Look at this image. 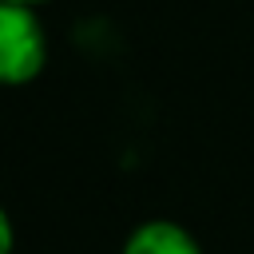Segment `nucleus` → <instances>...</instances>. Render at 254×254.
<instances>
[{
	"label": "nucleus",
	"mask_w": 254,
	"mask_h": 254,
	"mask_svg": "<svg viewBox=\"0 0 254 254\" xmlns=\"http://www.w3.org/2000/svg\"><path fill=\"white\" fill-rule=\"evenodd\" d=\"M48 56L44 28L24 4H0V75L4 83H28Z\"/></svg>",
	"instance_id": "nucleus-1"
},
{
	"label": "nucleus",
	"mask_w": 254,
	"mask_h": 254,
	"mask_svg": "<svg viewBox=\"0 0 254 254\" xmlns=\"http://www.w3.org/2000/svg\"><path fill=\"white\" fill-rule=\"evenodd\" d=\"M123 254H198V242H194L183 226L155 218V222H143V226L127 238Z\"/></svg>",
	"instance_id": "nucleus-2"
},
{
	"label": "nucleus",
	"mask_w": 254,
	"mask_h": 254,
	"mask_svg": "<svg viewBox=\"0 0 254 254\" xmlns=\"http://www.w3.org/2000/svg\"><path fill=\"white\" fill-rule=\"evenodd\" d=\"M4 4H24V8H36V4H44V0H4Z\"/></svg>",
	"instance_id": "nucleus-3"
}]
</instances>
